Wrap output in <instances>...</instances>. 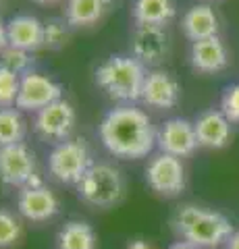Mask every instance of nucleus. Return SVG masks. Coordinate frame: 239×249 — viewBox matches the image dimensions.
Returning a JSON list of instances; mask_svg holds the SVG:
<instances>
[{
    "instance_id": "ddd939ff",
    "label": "nucleus",
    "mask_w": 239,
    "mask_h": 249,
    "mask_svg": "<svg viewBox=\"0 0 239 249\" xmlns=\"http://www.w3.org/2000/svg\"><path fill=\"white\" fill-rule=\"evenodd\" d=\"M181 96V88L177 79L163 71V69H154L148 73L142 89V102L156 110H171L173 106H177Z\"/></svg>"
},
{
    "instance_id": "b1692460",
    "label": "nucleus",
    "mask_w": 239,
    "mask_h": 249,
    "mask_svg": "<svg viewBox=\"0 0 239 249\" xmlns=\"http://www.w3.org/2000/svg\"><path fill=\"white\" fill-rule=\"evenodd\" d=\"M19 83L21 77L17 73L0 65V108H15L19 96Z\"/></svg>"
},
{
    "instance_id": "f257e3e1",
    "label": "nucleus",
    "mask_w": 239,
    "mask_h": 249,
    "mask_svg": "<svg viewBox=\"0 0 239 249\" xmlns=\"http://www.w3.org/2000/svg\"><path fill=\"white\" fill-rule=\"evenodd\" d=\"M98 133L106 152L123 160L146 158L156 147V129L150 116L131 104L110 108L100 123Z\"/></svg>"
},
{
    "instance_id": "6ab92c4d",
    "label": "nucleus",
    "mask_w": 239,
    "mask_h": 249,
    "mask_svg": "<svg viewBox=\"0 0 239 249\" xmlns=\"http://www.w3.org/2000/svg\"><path fill=\"white\" fill-rule=\"evenodd\" d=\"M110 6V0H67L65 21L71 29L92 27L102 21Z\"/></svg>"
},
{
    "instance_id": "dca6fc26",
    "label": "nucleus",
    "mask_w": 239,
    "mask_h": 249,
    "mask_svg": "<svg viewBox=\"0 0 239 249\" xmlns=\"http://www.w3.org/2000/svg\"><path fill=\"white\" fill-rule=\"evenodd\" d=\"M196 137L200 147L221 150L231 139V123L221 110H206L194 121Z\"/></svg>"
},
{
    "instance_id": "423d86ee",
    "label": "nucleus",
    "mask_w": 239,
    "mask_h": 249,
    "mask_svg": "<svg viewBox=\"0 0 239 249\" xmlns=\"http://www.w3.org/2000/svg\"><path fill=\"white\" fill-rule=\"evenodd\" d=\"M146 183L148 187L163 197H177L185 191L187 175L181 158H175L171 154H156L152 156L146 166Z\"/></svg>"
},
{
    "instance_id": "cd10ccee",
    "label": "nucleus",
    "mask_w": 239,
    "mask_h": 249,
    "mask_svg": "<svg viewBox=\"0 0 239 249\" xmlns=\"http://www.w3.org/2000/svg\"><path fill=\"white\" fill-rule=\"evenodd\" d=\"M125 249H154V247L144 239H133V241H129V243L125 245Z\"/></svg>"
},
{
    "instance_id": "bb28decb",
    "label": "nucleus",
    "mask_w": 239,
    "mask_h": 249,
    "mask_svg": "<svg viewBox=\"0 0 239 249\" xmlns=\"http://www.w3.org/2000/svg\"><path fill=\"white\" fill-rule=\"evenodd\" d=\"M9 48V36H6V21L0 19V54Z\"/></svg>"
},
{
    "instance_id": "4be33fe9",
    "label": "nucleus",
    "mask_w": 239,
    "mask_h": 249,
    "mask_svg": "<svg viewBox=\"0 0 239 249\" xmlns=\"http://www.w3.org/2000/svg\"><path fill=\"white\" fill-rule=\"evenodd\" d=\"M71 40V25L63 19L52 17L44 21V48L48 50H63Z\"/></svg>"
},
{
    "instance_id": "f8f14e48",
    "label": "nucleus",
    "mask_w": 239,
    "mask_h": 249,
    "mask_svg": "<svg viewBox=\"0 0 239 249\" xmlns=\"http://www.w3.org/2000/svg\"><path fill=\"white\" fill-rule=\"evenodd\" d=\"M171 50L168 34L165 27H135L131 36V54L144 67L160 65Z\"/></svg>"
},
{
    "instance_id": "9b49d317",
    "label": "nucleus",
    "mask_w": 239,
    "mask_h": 249,
    "mask_svg": "<svg viewBox=\"0 0 239 249\" xmlns=\"http://www.w3.org/2000/svg\"><path fill=\"white\" fill-rule=\"evenodd\" d=\"M156 147L163 154H171L175 158L191 156L196 147H200L194 123L187 119H168L156 131Z\"/></svg>"
},
{
    "instance_id": "aec40b11",
    "label": "nucleus",
    "mask_w": 239,
    "mask_h": 249,
    "mask_svg": "<svg viewBox=\"0 0 239 249\" xmlns=\"http://www.w3.org/2000/svg\"><path fill=\"white\" fill-rule=\"evenodd\" d=\"M56 249H96V231L86 220H69L56 235Z\"/></svg>"
},
{
    "instance_id": "2eb2a0df",
    "label": "nucleus",
    "mask_w": 239,
    "mask_h": 249,
    "mask_svg": "<svg viewBox=\"0 0 239 249\" xmlns=\"http://www.w3.org/2000/svg\"><path fill=\"white\" fill-rule=\"evenodd\" d=\"M189 65L198 73H219L229 65V52L219 36L202 42H194L189 48Z\"/></svg>"
},
{
    "instance_id": "412c9836",
    "label": "nucleus",
    "mask_w": 239,
    "mask_h": 249,
    "mask_svg": "<svg viewBox=\"0 0 239 249\" xmlns=\"http://www.w3.org/2000/svg\"><path fill=\"white\" fill-rule=\"evenodd\" d=\"M27 131V123L19 108H0V147L21 143Z\"/></svg>"
},
{
    "instance_id": "f03ea898",
    "label": "nucleus",
    "mask_w": 239,
    "mask_h": 249,
    "mask_svg": "<svg viewBox=\"0 0 239 249\" xmlns=\"http://www.w3.org/2000/svg\"><path fill=\"white\" fill-rule=\"evenodd\" d=\"M171 224L175 235L181 241L202 249L222 247L235 232L225 214L194 204H185L177 210Z\"/></svg>"
},
{
    "instance_id": "39448f33",
    "label": "nucleus",
    "mask_w": 239,
    "mask_h": 249,
    "mask_svg": "<svg viewBox=\"0 0 239 249\" xmlns=\"http://www.w3.org/2000/svg\"><path fill=\"white\" fill-rule=\"evenodd\" d=\"M92 164L94 162L90 147L83 139H67L63 143H56L48 154V173L63 185L77 187Z\"/></svg>"
},
{
    "instance_id": "c756f323",
    "label": "nucleus",
    "mask_w": 239,
    "mask_h": 249,
    "mask_svg": "<svg viewBox=\"0 0 239 249\" xmlns=\"http://www.w3.org/2000/svg\"><path fill=\"white\" fill-rule=\"evenodd\" d=\"M168 249H202V247H196L191 243H185V241H177V243H173Z\"/></svg>"
},
{
    "instance_id": "9d476101",
    "label": "nucleus",
    "mask_w": 239,
    "mask_h": 249,
    "mask_svg": "<svg viewBox=\"0 0 239 249\" xmlns=\"http://www.w3.org/2000/svg\"><path fill=\"white\" fill-rule=\"evenodd\" d=\"M36 177V156L25 143L0 147V181L9 187H25Z\"/></svg>"
},
{
    "instance_id": "4468645a",
    "label": "nucleus",
    "mask_w": 239,
    "mask_h": 249,
    "mask_svg": "<svg viewBox=\"0 0 239 249\" xmlns=\"http://www.w3.org/2000/svg\"><path fill=\"white\" fill-rule=\"evenodd\" d=\"M9 46L25 52H37L44 48V21L34 15H15L6 21Z\"/></svg>"
},
{
    "instance_id": "c85d7f7f",
    "label": "nucleus",
    "mask_w": 239,
    "mask_h": 249,
    "mask_svg": "<svg viewBox=\"0 0 239 249\" xmlns=\"http://www.w3.org/2000/svg\"><path fill=\"white\" fill-rule=\"evenodd\" d=\"M225 249H239V231H235L225 243Z\"/></svg>"
},
{
    "instance_id": "20e7f679",
    "label": "nucleus",
    "mask_w": 239,
    "mask_h": 249,
    "mask_svg": "<svg viewBox=\"0 0 239 249\" xmlns=\"http://www.w3.org/2000/svg\"><path fill=\"white\" fill-rule=\"evenodd\" d=\"M77 196L92 208H112L125 196V178L121 170L106 162L92 164L77 185Z\"/></svg>"
},
{
    "instance_id": "393cba45",
    "label": "nucleus",
    "mask_w": 239,
    "mask_h": 249,
    "mask_svg": "<svg viewBox=\"0 0 239 249\" xmlns=\"http://www.w3.org/2000/svg\"><path fill=\"white\" fill-rule=\"evenodd\" d=\"M0 65H4L6 69H11L13 73H17L19 77L25 75L32 71V65H34V58H32V52H25V50H17V48H6L2 54H0Z\"/></svg>"
},
{
    "instance_id": "1a4fd4ad",
    "label": "nucleus",
    "mask_w": 239,
    "mask_h": 249,
    "mask_svg": "<svg viewBox=\"0 0 239 249\" xmlns=\"http://www.w3.org/2000/svg\"><path fill=\"white\" fill-rule=\"evenodd\" d=\"M73 127H75V108L63 98L42 108L40 112H36L34 119V131L44 142H50L55 145L67 142Z\"/></svg>"
},
{
    "instance_id": "5701e85b",
    "label": "nucleus",
    "mask_w": 239,
    "mask_h": 249,
    "mask_svg": "<svg viewBox=\"0 0 239 249\" xmlns=\"http://www.w3.org/2000/svg\"><path fill=\"white\" fill-rule=\"evenodd\" d=\"M23 227L19 218L9 210L0 208V249H11L21 241Z\"/></svg>"
},
{
    "instance_id": "0eeeda50",
    "label": "nucleus",
    "mask_w": 239,
    "mask_h": 249,
    "mask_svg": "<svg viewBox=\"0 0 239 249\" xmlns=\"http://www.w3.org/2000/svg\"><path fill=\"white\" fill-rule=\"evenodd\" d=\"M58 197L55 191L42 183L40 177H34L25 187L19 189L17 210L19 214L29 222H46L58 214Z\"/></svg>"
},
{
    "instance_id": "2f4dec72",
    "label": "nucleus",
    "mask_w": 239,
    "mask_h": 249,
    "mask_svg": "<svg viewBox=\"0 0 239 249\" xmlns=\"http://www.w3.org/2000/svg\"><path fill=\"white\" fill-rule=\"evenodd\" d=\"M0 4H2V0H0Z\"/></svg>"
},
{
    "instance_id": "7c9ffc66",
    "label": "nucleus",
    "mask_w": 239,
    "mask_h": 249,
    "mask_svg": "<svg viewBox=\"0 0 239 249\" xmlns=\"http://www.w3.org/2000/svg\"><path fill=\"white\" fill-rule=\"evenodd\" d=\"M37 4H50V2H58V0H34Z\"/></svg>"
},
{
    "instance_id": "a211bd4d",
    "label": "nucleus",
    "mask_w": 239,
    "mask_h": 249,
    "mask_svg": "<svg viewBox=\"0 0 239 249\" xmlns=\"http://www.w3.org/2000/svg\"><path fill=\"white\" fill-rule=\"evenodd\" d=\"M177 15L173 0H133L131 19L135 27H165Z\"/></svg>"
},
{
    "instance_id": "a878e982",
    "label": "nucleus",
    "mask_w": 239,
    "mask_h": 249,
    "mask_svg": "<svg viewBox=\"0 0 239 249\" xmlns=\"http://www.w3.org/2000/svg\"><path fill=\"white\" fill-rule=\"evenodd\" d=\"M221 112L227 116V121L233 124L239 123V83L229 85V88L222 91L221 98Z\"/></svg>"
},
{
    "instance_id": "f3484780",
    "label": "nucleus",
    "mask_w": 239,
    "mask_h": 249,
    "mask_svg": "<svg viewBox=\"0 0 239 249\" xmlns=\"http://www.w3.org/2000/svg\"><path fill=\"white\" fill-rule=\"evenodd\" d=\"M219 17L210 4H194L181 19L183 36L191 44L219 36Z\"/></svg>"
},
{
    "instance_id": "6e6552de",
    "label": "nucleus",
    "mask_w": 239,
    "mask_h": 249,
    "mask_svg": "<svg viewBox=\"0 0 239 249\" xmlns=\"http://www.w3.org/2000/svg\"><path fill=\"white\" fill-rule=\"evenodd\" d=\"M60 98H63V85L52 81L46 75L29 71L21 75L19 96L15 108H19L21 112H40L42 108L50 106Z\"/></svg>"
},
{
    "instance_id": "7ed1b4c3",
    "label": "nucleus",
    "mask_w": 239,
    "mask_h": 249,
    "mask_svg": "<svg viewBox=\"0 0 239 249\" xmlns=\"http://www.w3.org/2000/svg\"><path fill=\"white\" fill-rule=\"evenodd\" d=\"M148 71L133 54H112L96 69L94 81L106 96L123 104L142 100Z\"/></svg>"
}]
</instances>
